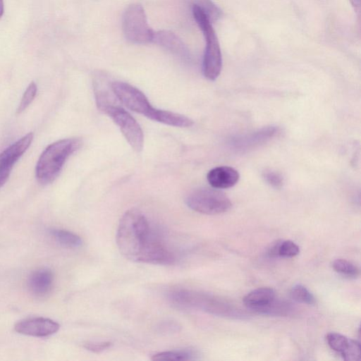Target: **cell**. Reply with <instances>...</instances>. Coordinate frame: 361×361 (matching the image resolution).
I'll list each match as a JSON object with an SVG mask.
<instances>
[{
  "label": "cell",
  "instance_id": "6da1fadb",
  "mask_svg": "<svg viewBox=\"0 0 361 361\" xmlns=\"http://www.w3.org/2000/svg\"><path fill=\"white\" fill-rule=\"evenodd\" d=\"M116 240L120 252L132 261L159 265L173 264L176 261L175 255L137 209H130L121 216Z\"/></svg>",
  "mask_w": 361,
  "mask_h": 361
},
{
  "label": "cell",
  "instance_id": "7a4b0ae2",
  "mask_svg": "<svg viewBox=\"0 0 361 361\" xmlns=\"http://www.w3.org/2000/svg\"><path fill=\"white\" fill-rule=\"evenodd\" d=\"M81 145L79 138L57 140L42 152L35 167V176L42 185L51 183L59 175L67 159Z\"/></svg>",
  "mask_w": 361,
  "mask_h": 361
},
{
  "label": "cell",
  "instance_id": "3957f363",
  "mask_svg": "<svg viewBox=\"0 0 361 361\" xmlns=\"http://www.w3.org/2000/svg\"><path fill=\"white\" fill-rule=\"evenodd\" d=\"M192 14L206 41L202 63L203 74L208 80H214L219 77L222 67V56L218 38L211 22L195 5L192 6Z\"/></svg>",
  "mask_w": 361,
  "mask_h": 361
},
{
  "label": "cell",
  "instance_id": "277c9868",
  "mask_svg": "<svg viewBox=\"0 0 361 361\" xmlns=\"http://www.w3.org/2000/svg\"><path fill=\"white\" fill-rule=\"evenodd\" d=\"M189 208L204 214H219L232 206L230 199L219 189L202 188L192 191L185 198Z\"/></svg>",
  "mask_w": 361,
  "mask_h": 361
},
{
  "label": "cell",
  "instance_id": "5b68a950",
  "mask_svg": "<svg viewBox=\"0 0 361 361\" xmlns=\"http://www.w3.org/2000/svg\"><path fill=\"white\" fill-rule=\"evenodd\" d=\"M123 31L126 39L136 44L152 42L154 31L148 25L143 7L138 4H130L123 16Z\"/></svg>",
  "mask_w": 361,
  "mask_h": 361
},
{
  "label": "cell",
  "instance_id": "8992f818",
  "mask_svg": "<svg viewBox=\"0 0 361 361\" xmlns=\"http://www.w3.org/2000/svg\"><path fill=\"white\" fill-rule=\"evenodd\" d=\"M97 106L119 127L130 147L135 151L140 152L143 147L144 135L142 128L136 120L123 107L114 105L111 102Z\"/></svg>",
  "mask_w": 361,
  "mask_h": 361
},
{
  "label": "cell",
  "instance_id": "52a82bcc",
  "mask_svg": "<svg viewBox=\"0 0 361 361\" xmlns=\"http://www.w3.org/2000/svg\"><path fill=\"white\" fill-rule=\"evenodd\" d=\"M111 87L115 97L128 109L152 118L156 108L139 89L121 81L111 82Z\"/></svg>",
  "mask_w": 361,
  "mask_h": 361
},
{
  "label": "cell",
  "instance_id": "ba28073f",
  "mask_svg": "<svg viewBox=\"0 0 361 361\" xmlns=\"http://www.w3.org/2000/svg\"><path fill=\"white\" fill-rule=\"evenodd\" d=\"M33 133H29L0 152V188L8 180L18 160L30 146Z\"/></svg>",
  "mask_w": 361,
  "mask_h": 361
},
{
  "label": "cell",
  "instance_id": "9c48e42d",
  "mask_svg": "<svg viewBox=\"0 0 361 361\" xmlns=\"http://www.w3.org/2000/svg\"><path fill=\"white\" fill-rule=\"evenodd\" d=\"M59 327V324L51 319L33 317L19 321L14 328L16 331L21 334L46 337L57 332Z\"/></svg>",
  "mask_w": 361,
  "mask_h": 361
},
{
  "label": "cell",
  "instance_id": "30bf717a",
  "mask_svg": "<svg viewBox=\"0 0 361 361\" xmlns=\"http://www.w3.org/2000/svg\"><path fill=\"white\" fill-rule=\"evenodd\" d=\"M326 338L329 346L340 353L345 360L356 361L360 360V345L357 341L336 332L328 334Z\"/></svg>",
  "mask_w": 361,
  "mask_h": 361
},
{
  "label": "cell",
  "instance_id": "8fae6325",
  "mask_svg": "<svg viewBox=\"0 0 361 361\" xmlns=\"http://www.w3.org/2000/svg\"><path fill=\"white\" fill-rule=\"evenodd\" d=\"M54 274L48 269L34 271L28 277L27 288L36 298H44L49 294L53 287Z\"/></svg>",
  "mask_w": 361,
  "mask_h": 361
},
{
  "label": "cell",
  "instance_id": "7c38bea8",
  "mask_svg": "<svg viewBox=\"0 0 361 361\" xmlns=\"http://www.w3.org/2000/svg\"><path fill=\"white\" fill-rule=\"evenodd\" d=\"M152 42L183 59L189 56L186 45L175 33L169 30L154 32Z\"/></svg>",
  "mask_w": 361,
  "mask_h": 361
},
{
  "label": "cell",
  "instance_id": "4fadbf2b",
  "mask_svg": "<svg viewBox=\"0 0 361 361\" xmlns=\"http://www.w3.org/2000/svg\"><path fill=\"white\" fill-rule=\"evenodd\" d=\"M240 178V175L235 169L221 166L210 170L207 179L209 185L216 189H226L235 185Z\"/></svg>",
  "mask_w": 361,
  "mask_h": 361
},
{
  "label": "cell",
  "instance_id": "5bb4252c",
  "mask_svg": "<svg viewBox=\"0 0 361 361\" xmlns=\"http://www.w3.org/2000/svg\"><path fill=\"white\" fill-rule=\"evenodd\" d=\"M276 300L274 290L271 288H259L243 298L244 305L249 309L262 314Z\"/></svg>",
  "mask_w": 361,
  "mask_h": 361
},
{
  "label": "cell",
  "instance_id": "9a60e30c",
  "mask_svg": "<svg viewBox=\"0 0 361 361\" xmlns=\"http://www.w3.org/2000/svg\"><path fill=\"white\" fill-rule=\"evenodd\" d=\"M151 120L179 128H188L193 125V121L184 115L158 109H156Z\"/></svg>",
  "mask_w": 361,
  "mask_h": 361
},
{
  "label": "cell",
  "instance_id": "2e32d148",
  "mask_svg": "<svg viewBox=\"0 0 361 361\" xmlns=\"http://www.w3.org/2000/svg\"><path fill=\"white\" fill-rule=\"evenodd\" d=\"M197 350L187 348L161 352L152 357V360H194L198 359Z\"/></svg>",
  "mask_w": 361,
  "mask_h": 361
},
{
  "label": "cell",
  "instance_id": "e0dca14e",
  "mask_svg": "<svg viewBox=\"0 0 361 361\" xmlns=\"http://www.w3.org/2000/svg\"><path fill=\"white\" fill-rule=\"evenodd\" d=\"M50 234L59 244L67 247H78L82 243V239L78 235L63 229H52Z\"/></svg>",
  "mask_w": 361,
  "mask_h": 361
},
{
  "label": "cell",
  "instance_id": "ac0fdd59",
  "mask_svg": "<svg viewBox=\"0 0 361 361\" xmlns=\"http://www.w3.org/2000/svg\"><path fill=\"white\" fill-rule=\"evenodd\" d=\"M193 5L200 8L211 23L221 17V9L212 0H195Z\"/></svg>",
  "mask_w": 361,
  "mask_h": 361
},
{
  "label": "cell",
  "instance_id": "d6986e66",
  "mask_svg": "<svg viewBox=\"0 0 361 361\" xmlns=\"http://www.w3.org/2000/svg\"><path fill=\"white\" fill-rule=\"evenodd\" d=\"M332 267L336 272L350 278H356L360 274L358 267L346 259H337L334 261Z\"/></svg>",
  "mask_w": 361,
  "mask_h": 361
},
{
  "label": "cell",
  "instance_id": "ffe728a7",
  "mask_svg": "<svg viewBox=\"0 0 361 361\" xmlns=\"http://www.w3.org/2000/svg\"><path fill=\"white\" fill-rule=\"evenodd\" d=\"M290 297L294 300L307 305L315 302L314 295L302 285L296 284L290 290Z\"/></svg>",
  "mask_w": 361,
  "mask_h": 361
},
{
  "label": "cell",
  "instance_id": "44dd1931",
  "mask_svg": "<svg viewBox=\"0 0 361 361\" xmlns=\"http://www.w3.org/2000/svg\"><path fill=\"white\" fill-rule=\"evenodd\" d=\"M273 248V254L282 257H293L299 254V247L291 240H284Z\"/></svg>",
  "mask_w": 361,
  "mask_h": 361
},
{
  "label": "cell",
  "instance_id": "7402d4cb",
  "mask_svg": "<svg viewBox=\"0 0 361 361\" xmlns=\"http://www.w3.org/2000/svg\"><path fill=\"white\" fill-rule=\"evenodd\" d=\"M37 91V87L35 82H32L26 88L23 93L16 113L18 114L24 111L34 100Z\"/></svg>",
  "mask_w": 361,
  "mask_h": 361
},
{
  "label": "cell",
  "instance_id": "603a6c76",
  "mask_svg": "<svg viewBox=\"0 0 361 361\" xmlns=\"http://www.w3.org/2000/svg\"><path fill=\"white\" fill-rule=\"evenodd\" d=\"M264 178L266 182L274 188H279L283 183V177L277 172L268 171L264 173Z\"/></svg>",
  "mask_w": 361,
  "mask_h": 361
},
{
  "label": "cell",
  "instance_id": "cb8c5ba5",
  "mask_svg": "<svg viewBox=\"0 0 361 361\" xmlns=\"http://www.w3.org/2000/svg\"><path fill=\"white\" fill-rule=\"evenodd\" d=\"M112 345V343L109 341L103 342H94V343H87L84 345V347L95 353L103 352L104 350L109 348Z\"/></svg>",
  "mask_w": 361,
  "mask_h": 361
},
{
  "label": "cell",
  "instance_id": "d4e9b609",
  "mask_svg": "<svg viewBox=\"0 0 361 361\" xmlns=\"http://www.w3.org/2000/svg\"><path fill=\"white\" fill-rule=\"evenodd\" d=\"M159 331L163 333H173L179 331L180 326L178 324L170 321V322H164L159 324L158 326Z\"/></svg>",
  "mask_w": 361,
  "mask_h": 361
},
{
  "label": "cell",
  "instance_id": "484cf974",
  "mask_svg": "<svg viewBox=\"0 0 361 361\" xmlns=\"http://www.w3.org/2000/svg\"><path fill=\"white\" fill-rule=\"evenodd\" d=\"M350 1L355 9L357 11H359L360 7V0H350Z\"/></svg>",
  "mask_w": 361,
  "mask_h": 361
},
{
  "label": "cell",
  "instance_id": "4316f807",
  "mask_svg": "<svg viewBox=\"0 0 361 361\" xmlns=\"http://www.w3.org/2000/svg\"><path fill=\"white\" fill-rule=\"evenodd\" d=\"M4 1L0 0V18H1V16L4 14Z\"/></svg>",
  "mask_w": 361,
  "mask_h": 361
}]
</instances>
